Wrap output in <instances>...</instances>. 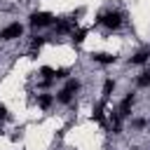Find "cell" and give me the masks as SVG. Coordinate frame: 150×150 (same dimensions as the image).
I'll return each instance as SVG.
<instances>
[{"instance_id":"cell-1","label":"cell","mask_w":150,"mask_h":150,"mask_svg":"<svg viewBox=\"0 0 150 150\" xmlns=\"http://www.w3.org/2000/svg\"><path fill=\"white\" fill-rule=\"evenodd\" d=\"M101 23L108 26V28H120V23H122V14H120V12H105V14L101 16Z\"/></svg>"},{"instance_id":"cell-2","label":"cell","mask_w":150,"mask_h":150,"mask_svg":"<svg viewBox=\"0 0 150 150\" xmlns=\"http://www.w3.org/2000/svg\"><path fill=\"white\" fill-rule=\"evenodd\" d=\"M54 21V16L49 14V12H35L33 16H30V23L33 26H49Z\"/></svg>"},{"instance_id":"cell-3","label":"cell","mask_w":150,"mask_h":150,"mask_svg":"<svg viewBox=\"0 0 150 150\" xmlns=\"http://www.w3.org/2000/svg\"><path fill=\"white\" fill-rule=\"evenodd\" d=\"M21 23H12V26H7V28H2L0 30V38L2 40H14V38H19L21 35Z\"/></svg>"},{"instance_id":"cell-4","label":"cell","mask_w":150,"mask_h":150,"mask_svg":"<svg viewBox=\"0 0 150 150\" xmlns=\"http://www.w3.org/2000/svg\"><path fill=\"white\" fill-rule=\"evenodd\" d=\"M94 61H98V63H112V61H115V56H112V54L101 52V54H94Z\"/></svg>"},{"instance_id":"cell-5","label":"cell","mask_w":150,"mask_h":150,"mask_svg":"<svg viewBox=\"0 0 150 150\" xmlns=\"http://www.w3.org/2000/svg\"><path fill=\"white\" fill-rule=\"evenodd\" d=\"M38 103H40V108H49V105H52V96H49V94H42V96L38 98Z\"/></svg>"},{"instance_id":"cell-6","label":"cell","mask_w":150,"mask_h":150,"mask_svg":"<svg viewBox=\"0 0 150 150\" xmlns=\"http://www.w3.org/2000/svg\"><path fill=\"white\" fill-rule=\"evenodd\" d=\"M148 61V52H138L134 59H131V63H145Z\"/></svg>"},{"instance_id":"cell-7","label":"cell","mask_w":150,"mask_h":150,"mask_svg":"<svg viewBox=\"0 0 150 150\" xmlns=\"http://www.w3.org/2000/svg\"><path fill=\"white\" fill-rule=\"evenodd\" d=\"M112 89H115V82H112V80H105V84H103V96H110Z\"/></svg>"},{"instance_id":"cell-8","label":"cell","mask_w":150,"mask_h":150,"mask_svg":"<svg viewBox=\"0 0 150 150\" xmlns=\"http://www.w3.org/2000/svg\"><path fill=\"white\" fill-rule=\"evenodd\" d=\"M148 84H150V73H143L138 77V87H148Z\"/></svg>"},{"instance_id":"cell-9","label":"cell","mask_w":150,"mask_h":150,"mask_svg":"<svg viewBox=\"0 0 150 150\" xmlns=\"http://www.w3.org/2000/svg\"><path fill=\"white\" fill-rule=\"evenodd\" d=\"M59 101H61V103H68V101H70V91H66V89L59 91Z\"/></svg>"},{"instance_id":"cell-10","label":"cell","mask_w":150,"mask_h":150,"mask_svg":"<svg viewBox=\"0 0 150 150\" xmlns=\"http://www.w3.org/2000/svg\"><path fill=\"white\" fill-rule=\"evenodd\" d=\"M66 91H70V94H73V91H77V82H75V80H68V84H66Z\"/></svg>"},{"instance_id":"cell-11","label":"cell","mask_w":150,"mask_h":150,"mask_svg":"<svg viewBox=\"0 0 150 150\" xmlns=\"http://www.w3.org/2000/svg\"><path fill=\"white\" fill-rule=\"evenodd\" d=\"M0 117H7V108H5L2 103H0Z\"/></svg>"}]
</instances>
